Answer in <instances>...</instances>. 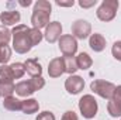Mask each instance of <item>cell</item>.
I'll use <instances>...</instances> for the list:
<instances>
[{
    "label": "cell",
    "instance_id": "d6a6232c",
    "mask_svg": "<svg viewBox=\"0 0 121 120\" xmlns=\"http://www.w3.org/2000/svg\"><path fill=\"white\" fill-rule=\"evenodd\" d=\"M18 4L23 6V7H28V6L32 4V1H31V0H27V1H18Z\"/></svg>",
    "mask_w": 121,
    "mask_h": 120
},
{
    "label": "cell",
    "instance_id": "d6986e66",
    "mask_svg": "<svg viewBox=\"0 0 121 120\" xmlns=\"http://www.w3.org/2000/svg\"><path fill=\"white\" fill-rule=\"evenodd\" d=\"M63 64H65V72L69 75H75L78 71V64L75 57H63Z\"/></svg>",
    "mask_w": 121,
    "mask_h": 120
},
{
    "label": "cell",
    "instance_id": "7402d4cb",
    "mask_svg": "<svg viewBox=\"0 0 121 120\" xmlns=\"http://www.w3.org/2000/svg\"><path fill=\"white\" fill-rule=\"evenodd\" d=\"M10 68H11L14 79H21L24 76V74H26V66H24L23 62H14V64L10 65Z\"/></svg>",
    "mask_w": 121,
    "mask_h": 120
},
{
    "label": "cell",
    "instance_id": "f546056e",
    "mask_svg": "<svg viewBox=\"0 0 121 120\" xmlns=\"http://www.w3.org/2000/svg\"><path fill=\"white\" fill-rule=\"evenodd\" d=\"M60 120H79L78 119V115L73 112V110H68L62 115V119Z\"/></svg>",
    "mask_w": 121,
    "mask_h": 120
},
{
    "label": "cell",
    "instance_id": "ac0fdd59",
    "mask_svg": "<svg viewBox=\"0 0 121 120\" xmlns=\"http://www.w3.org/2000/svg\"><path fill=\"white\" fill-rule=\"evenodd\" d=\"M107 112L111 117H121V103L114 99H110L107 103Z\"/></svg>",
    "mask_w": 121,
    "mask_h": 120
},
{
    "label": "cell",
    "instance_id": "83f0119b",
    "mask_svg": "<svg viewBox=\"0 0 121 120\" xmlns=\"http://www.w3.org/2000/svg\"><path fill=\"white\" fill-rule=\"evenodd\" d=\"M35 120H56V119H55V115H54L52 112L45 110V112L38 113V116L35 117Z\"/></svg>",
    "mask_w": 121,
    "mask_h": 120
},
{
    "label": "cell",
    "instance_id": "7a4b0ae2",
    "mask_svg": "<svg viewBox=\"0 0 121 120\" xmlns=\"http://www.w3.org/2000/svg\"><path fill=\"white\" fill-rule=\"evenodd\" d=\"M28 32H30V27H27L26 24H18L11 30L13 50L17 54H27L32 48Z\"/></svg>",
    "mask_w": 121,
    "mask_h": 120
},
{
    "label": "cell",
    "instance_id": "5b68a950",
    "mask_svg": "<svg viewBox=\"0 0 121 120\" xmlns=\"http://www.w3.org/2000/svg\"><path fill=\"white\" fill-rule=\"evenodd\" d=\"M90 89L96 95H99L100 97L110 100V99H113V95H114V90H116V85L108 82V81L94 79L90 83Z\"/></svg>",
    "mask_w": 121,
    "mask_h": 120
},
{
    "label": "cell",
    "instance_id": "4316f807",
    "mask_svg": "<svg viewBox=\"0 0 121 120\" xmlns=\"http://www.w3.org/2000/svg\"><path fill=\"white\" fill-rule=\"evenodd\" d=\"M111 54L117 61H121V41H116L111 47Z\"/></svg>",
    "mask_w": 121,
    "mask_h": 120
},
{
    "label": "cell",
    "instance_id": "2e32d148",
    "mask_svg": "<svg viewBox=\"0 0 121 120\" xmlns=\"http://www.w3.org/2000/svg\"><path fill=\"white\" fill-rule=\"evenodd\" d=\"M76 58V64H78V69H82V71H86L89 69L91 65H93V60L87 52H80Z\"/></svg>",
    "mask_w": 121,
    "mask_h": 120
},
{
    "label": "cell",
    "instance_id": "603a6c76",
    "mask_svg": "<svg viewBox=\"0 0 121 120\" xmlns=\"http://www.w3.org/2000/svg\"><path fill=\"white\" fill-rule=\"evenodd\" d=\"M11 58V48L6 44H0V64L6 65Z\"/></svg>",
    "mask_w": 121,
    "mask_h": 120
},
{
    "label": "cell",
    "instance_id": "ba28073f",
    "mask_svg": "<svg viewBox=\"0 0 121 120\" xmlns=\"http://www.w3.org/2000/svg\"><path fill=\"white\" fill-rule=\"evenodd\" d=\"M85 88V79L79 75H69L65 81V89L70 95H78Z\"/></svg>",
    "mask_w": 121,
    "mask_h": 120
},
{
    "label": "cell",
    "instance_id": "8992f818",
    "mask_svg": "<svg viewBox=\"0 0 121 120\" xmlns=\"http://www.w3.org/2000/svg\"><path fill=\"white\" fill-rule=\"evenodd\" d=\"M58 44L63 57H73L78 51V40L72 34H63L59 38Z\"/></svg>",
    "mask_w": 121,
    "mask_h": 120
},
{
    "label": "cell",
    "instance_id": "9c48e42d",
    "mask_svg": "<svg viewBox=\"0 0 121 120\" xmlns=\"http://www.w3.org/2000/svg\"><path fill=\"white\" fill-rule=\"evenodd\" d=\"M45 40L49 44H54L56 41H59L62 37V24L59 21H51L47 27H45V32H44Z\"/></svg>",
    "mask_w": 121,
    "mask_h": 120
},
{
    "label": "cell",
    "instance_id": "277c9868",
    "mask_svg": "<svg viewBox=\"0 0 121 120\" xmlns=\"http://www.w3.org/2000/svg\"><path fill=\"white\" fill-rule=\"evenodd\" d=\"M79 110L85 119H93L99 110L96 97L93 95H83L79 100Z\"/></svg>",
    "mask_w": 121,
    "mask_h": 120
},
{
    "label": "cell",
    "instance_id": "52a82bcc",
    "mask_svg": "<svg viewBox=\"0 0 121 120\" xmlns=\"http://www.w3.org/2000/svg\"><path fill=\"white\" fill-rule=\"evenodd\" d=\"M70 31L76 40H86L91 35V24L86 20H76L72 23Z\"/></svg>",
    "mask_w": 121,
    "mask_h": 120
},
{
    "label": "cell",
    "instance_id": "4fadbf2b",
    "mask_svg": "<svg viewBox=\"0 0 121 120\" xmlns=\"http://www.w3.org/2000/svg\"><path fill=\"white\" fill-rule=\"evenodd\" d=\"M24 66H26V72L31 75V78H35V76H41L42 74V66L41 64L38 62V60L35 58H30L24 62Z\"/></svg>",
    "mask_w": 121,
    "mask_h": 120
},
{
    "label": "cell",
    "instance_id": "4dcf8cb0",
    "mask_svg": "<svg viewBox=\"0 0 121 120\" xmlns=\"http://www.w3.org/2000/svg\"><path fill=\"white\" fill-rule=\"evenodd\" d=\"M59 7H72L75 4V0H68V1H62V0H56L55 1Z\"/></svg>",
    "mask_w": 121,
    "mask_h": 120
},
{
    "label": "cell",
    "instance_id": "cb8c5ba5",
    "mask_svg": "<svg viewBox=\"0 0 121 120\" xmlns=\"http://www.w3.org/2000/svg\"><path fill=\"white\" fill-rule=\"evenodd\" d=\"M30 40H31V44H32V47L34 45H38L41 41H42V38H44V34L41 32V30H37V28H30Z\"/></svg>",
    "mask_w": 121,
    "mask_h": 120
},
{
    "label": "cell",
    "instance_id": "5bb4252c",
    "mask_svg": "<svg viewBox=\"0 0 121 120\" xmlns=\"http://www.w3.org/2000/svg\"><path fill=\"white\" fill-rule=\"evenodd\" d=\"M39 110V103L37 99H26V100H21V112L24 115H32V113H37Z\"/></svg>",
    "mask_w": 121,
    "mask_h": 120
},
{
    "label": "cell",
    "instance_id": "1f68e13d",
    "mask_svg": "<svg viewBox=\"0 0 121 120\" xmlns=\"http://www.w3.org/2000/svg\"><path fill=\"white\" fill-rule=\"evenodd\" d=\"M113 99L120 102L121 103V85L120 86H116V90H114V95H113Z\"/></svg>",
    "mask_w": 121,
    "mask_h": 120
},
{
    "label": "cell",
    "instance_id": "30bf717a",
    "mask_svg": "<svg viewBox=\"0 0 121 120\" xmlns=\"http://www.w3.org/2000/svg\"><path fill=\"white\" fill-rule=\"evenodd\" d=\"M62 74H65V64L63 57H58L49 61L48 64V75L49 78H59Z\"/></svg>",
    "mask_w": 121,
    "mask_h": 120
},
{
    "label": "cell",
    "instance_id": "3957f363",
    "mask_svg": "<svg viewBox=\"0 0 121 120\" xmlns=\"http://www.w3.org/2000/svg\"><path fill=\"white\" fill-rule=\"evenodd\" d=\"M118 0H103L101 4L99 6L97 11H96V16L100 21H104V23H108L111 20L116 18V14H117V10H118Z\"/></svg>",
    "mask_w": 121,
    "mask_h": 120
},
{
    "label": "cell",
    "instance_id": "7c38bea8",
    "mask_svg": "<svg viewBox=\"0 0 121 120\" xmlns=\"http://www.w3.org/2000/svg\"><path fill=\"white\" fill-rule=\"evenodd\" d=\"M89 45H90V48L94 52H101L106 48V38L101 34L94 32L89 37Z\"/></svg>",
    "mask_w": 121,
    "mask_h": 120
},
{
    "label": "cell",
    "instance_id": "836d02e7",
    "mask_svg": "<svg viewBox=\"0 0 121 120\" xmlns=\"http://www.w3.org/2000/svg\"><path fill=\"white\" fill-rule=\"evenodd\" d=\"M0 96H1V95H0Z\"/></svg>",
    "mask_w": 121,
    "mask_h": 120
},
{
    "label": "cell",
    "instance_id": "44dd1931",
    "mask_svg": "<svg viewBox=\"0 0 121 120\" xmlns=\"http://www.w3.org/2000/svg\"><path fill=\"white\" fill-rule=\"evenodd\" d=\"M14 76L9 65H0V82H13Z\"/></svg>",
    "mask_w": 121,
    "mask_h": 120
},
{
    "label": "cell",
    "instance_id": "6da1fadb",
    "mask_svg": "<svg viewBox=\"0 0 121 120\" xmlns=\"http://www.w3.org/2000/svg\"><path fill=\"white\" fill-rule=\"evenodd\" d=\"M51 13H52V4L48 0H38V1H35L34 3V9H32V14H31L32 28L41 30V28L47 27L51 23L49 21Z\"/></svg>",
    "mask_w": 121,
    "mask_h": 120
},
{
    "label": "cell",
    "instance_id": "d4e9b609",
    "mask_svg": "<svg viewBox=\"0 0 121 120\" xmlns=\"http://www.w3.org/2000/svg\"><path fill=\"white\" fill-rule=\"evenodd\" d=\"M28 82H30L31 88L34 89V92L41 90L44 86H45V79H44L42 76H35V78H31V79H28Z\"/></svg>",
    "mask_w": 121,
    "mask_h": 120
},
{
    "label": "cell",
    "instance_id": "484cf974",
    "mask_svg": "<svg viewBox=\"0 0 121 120\" xmlns=\"http://www.w3.org/2000/svg\"><path fill=\"white\" fill-rule=\"evenodd\" d=\"M11 41V31L6 26H0V44H9Z\"/></svg>",
    "mask_w": 121,
    "mask_h": 120
},
{
    "label": "cell",
    "instance_id": "8fae6325",
    "mask_svg": "<svg viewBox=\"0 0 121 120\" xmlns=\"http://www.w3.org/2000/svg\"><path fill=\"white\" fill-rule=\"evenodd\" d=\"M20 20H21V14L17 10H6V11H1V14H0V21L6 27L7 26H18Z\"/></svg>",
    "mask_w": 121,
    "mask_h": 120
},
{
    "label": "cell",
    "instance_id": "e0dca14e",
    "mask_svg": "<svg viewBox=\"0 0 121 120\" xmlns=\"http://www.w3.org/2000/svg\"><path fill=\"white\" fill-rule=\"evenodd\" d=\"M18 96H21V97H28L31 96L32 93H34V89L31 88L30 82L28 81H21V82H18L17 85H16V90H14Z\"/></svg>",
    "mask_w": 121,
    "mask_h": 120
},
{
    "label": "cell",
    "instance_id": "f1b7e54d",
    "mask_svg": "<svg viewBox=\"0 0 121 120\" xmlns=\"http://www.w3.org/2000/svg\"><path fill=\"white\" fill-rule=\"evenodd\" d=\"M96 4H97V0H80L79 1V6L82 9H90Z\"/></svg>",
    "mask_w": 121,
    "mask_h": 120
},
{
    "label": "cell",
    "instance_id": "ffe728a7",
    "mask_svg": "<svg viewBox=\"0 0 121 120\" xmlns=\"http://www.w3.org/2000/svg\"><path fill=\"white\" fill-rule=\"evenodd\" d=\"M14 90H16L14 82H0V95H1L3 97L13 96Z\"/></svg>",
    "mask_w": 121,
    "mask_h": 120
},
{
    "label": "cell",
    "instance_id": "9a60e30c",
    "mask_svg": "<svg viewBox=\"0 0 121 120\" xmlns=\"http://www.w3.org/2000/svg\"><path fill=\"white\" fill-rule=\"evenodd\" d=\"M3 107L9 112H20L21 110V100L17 99L16 96H9L4 97L3 100Z\"/></svg>",
    "mask_w": 121,
    "mask_h": 120
}]
</instances>
